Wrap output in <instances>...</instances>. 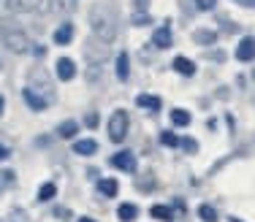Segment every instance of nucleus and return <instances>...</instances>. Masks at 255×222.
<instances>
[{"mask_svg": "<svg viewBox=\"0 0 255 222\" xmlns=\"http://www.w3.org/2000/svg\"><path fill=\"white\" fill-rule=\"evenodd\" d=\"M87 125H90V128H95V125H98V114H87Z\"/></svg>", "mask_w": 255, "mask_h": 222, "instance_id": "bb28decb", "label": "nucleus"}, {"mask_svg": "<svg viewBox=\"0 0 255 222\" xmlns=\"http://www.w3.org/2000/svg\"><path fill=\"white\" fill-rule=\"evenodd\" d=\"M193 41H196V44H215L217 35H215V30H196V33H193Z\"/></svg>", "mask_w": 255, "mask_h": 222, "instance_id": "f3484780", "label": "nucleus"}, {"mask_svg": "<svg viewBox=\"0 0 255 222\" xmlns=\"http://www.w3.org/2000/svg\"><path fill=\"white\" fill-rule=\"evenodd\" d=\"M149 214H152L155 220H168V222L174 220V212L168 206H152V209H149Z\"/></svg>", "mask_w": 255, "mask_h": 222, "instance_id": "6ab92c4d", "label": "nucleus"}, {"mask_svg": "<svg viewBox=\"0 0 255 222\" xmlns=\"http://www.w3.org/2000/svg\"><path fill=\"white\" fill-rule=\"evenodd\" d=\"M136 103L147 111H160V98H155V95H138Z\"/></svg>", "mask_w": 255, "mask_h": 222, "instance_id": "ddd939ff", "label": "nucleus"}, {"mask_svg": "<svg viewBox=\"0 0 255 222\" xmlns=\"http://www.w3.org/2000/svg\"><path fill=\"white\" fill-rule=\"evenodd\" d=\"M128 76H130V63H128V55L123 52V55L117 57V79L128 81Z\"/></svg>", "mask_w": 255, "mask_h": 222, "instance_id": "2eb2a0df", "label": "nucleus"}, {"mask_svg": "<svg viewBox=\"0 0 255 222\" xmlns=\"http://www.w3.org/2000/svg\"><path fill=\"white\" fill-rule=\"evenodd\" d=\"M54 68H57V79H63V81H71L76 76V65H74V60H68V57H60Z\"/></svg>", "mask_w": 255, "mask_h": 222, "instance_id": "39448f33", "label": "nucleus"}, {"mask_svg": "<svg viewBox=\"0 0 255 222\" xmlns=\"http://www.w3.org/2000/svg\"><path fill=\"white\" fill-rule=\"evenodd\" d=\"M198 217H201L204 222H217V212H215L212 206H206V203H204V206L198 209Z\"/></svg>", "mask_w": 255, "mask_h": 222, "instance_id": "4be33fe9", "label": "nucleus"}, {"mask_svg": "<svg viewBox=\"0 0 255 222\" xmlns=\"http://www.w3.org/2000/svg\"><path fill=\"white\" fill-rule=\"evenodd\" d=\"M41 0H8V11H14V14H27V11H33L35 5H38Z\"/></svg>", "mask_w": 255, "mask_h": 222, "instance_id": "1a4fd4ad", "label": "nucleus"}, {"mask_svg": "<svg viewBox=\"0 0 255 222\" xmlns=\"http://www.w3.org/2000/svg\"><path fill=\"white\" fill-rule=\"evenodd\" d=\"M253 55H255V44H253L250 35H247V38H242L239 49H236V60H239V63H250Z\"/></svg>", "mask_w": 255, "mask_h": 222, "instance_id": "0eeeda50", "label": "nucleus"}, {"mask_svg": "<svg viewBox=\"0 0 255 222\" xmlns=\"http://www.w3.org/2000/svg\"><path fill=\"white\" fill-rule=\"evenodd\" d=\"M231 222H242V220H236V217H231Z\"/></svg>", "mask_w": 255, "mask_h": 222, "instance_id": "473e14b6", "label": "nucleus"}, {"mask_svg": "<svg viewBox=\"0 0 255 222\" xmlns=\"http://www.w3.org/2000/svg\"><path fill=\"white\" fill-rule=\"evenodd\" d=\"M174 71L182 74V76H193V74H196V63H190L187 57H177V60H174Z\"/></svg>", "mask_w": 255, "mask_h": 222, "instance_id": "f8f14e48", "label": "nucleus"}, {"mask_svg": "<svg viewBox=\"0 0 255 222\" xmlns=\"http://www.w3.org/2000/svg\"><path fill=\"white\" fill-rule=\"evenodd\" d=\"M236 3H242L245 8H250V5H253V0H236Z\"/></svg>", "mask_w": 255, "mask_h": 222, "instance_id": "c756f323", "label": "nucleus"}, {"mask_svg": "<svg viewBox=\"0 0 255 222\" xmlns=\"http://www.w3.org/2000/svg\"><path fill=\"white\" fill-rule=\"evenodd\" d=\"M117 217L123 220V222H133V220L138 217V209L133 206V203H123V206L117 209Z\"/></svg>", "mask_w": 255, "mask_h": 222, "instance_id": "4468645a", "label": "nucleus"}, {"mask_svg": "<svg viewBox=\"0 0 255 222\" xmlns=\"http://www.w3.org/2000/svg\"><path fill=\"white\" fill-rule=\"evenodd\" d=\"M128 125H130V122H128V111H114L112 119H109V139H112L114 144L125 141Z\"/></svg>", "mask_w": 255, "mask_h": 222, "instance_id": "7ed1b4c3", "label": "nucleus"}, {"mask_svg": "<svg viewBox=\"0 0 255 222\" xmlns=\"http://www.w3.org/2000/svg\"><path fill=\"white\" fill-rule=\"evenodd\" d=\"M147 22H149V16H144V14H138V16H136V19H133V25H147Z\"/></svg>", "mask_w": 255, "mask_h": 222, "instance_id": "cd10ccee", "label": "nucleus"}, {"mask_svg": "<svg viewBox=\"0 0 255 222\" xmlns=\"http://www.w3.org/2000/svg\"><path fill=\"white\" fill-rule=\"evenodd\" d=\"M79 222H95V220H90V217H82V220H79Z\"/></svg>", "mask_w": 255, "mask_h": 222, "instance_id": "2f4dec72", "label": "nucleus"}, {"mask_svg": "<svg viewBox=\"0 0 255 222\" xmlns=\"http://www.w3.org/2000/svg\"><path fill=\"white\" fill-rule=\"evenodd\" d=\"M22 98H25V103H27L33 111H44L46 106H49V103H46V100L41 98L38 92H33V89H22Z\"/></svg>", "mask_w": 255, "mask_h": 222, "instance_id": "6e6552de", "label": "nucleus"}, {"mask_svg": "<svg viewBox=\"0 0 255 222\" xmlns=\"http://www.w3.org/2000/svg\"><path fill=\"white\" fill-rule=\"evenodd\" d=\"M196 5H198L201 11H212V8L217 5V0H196Z\"/></svg>", "mask_w": 255, "mask_h": 222, "instance_id": "b1692460", "label": "nucleus"}, {"mask_svg": "<svg viewBox=\"0 0 255 222\" xmlns=\"http://www.w3.org/2000/svg\"><path fill=\"white\" fill-rule=\"evenodd\" d=\"M112 165L117 168V171L133 173V171H136V157H133L130 152H117V154L112 157Z\"/></svg>", "mask_w": 255, "mask_h": 222, "instance_id": "20e7f679", "label": "nucleus"}, {"mask_svg": "<svg viewBox=\"0 0 255 222\" xmlns=\"http://www.w3.org/2000/svg\"><path fill=\"white\" fill-rule=\"evenodd\" d=\"M182 149H185V152H198V141L185 139V141H182Z\"/></svg>", "mask_w": 255, "mask_h": 222, "instance_id": "393cba45", "label": "nucleus"}, {"mask_svg": "<svg viewBox=\"0 0 255 222\" xmlns=\"http://www.w3.org/2000/svg\"><path fill=\"white\" fill-rule=\"evenodd\" d=\"M171 125H177V128L190 125V114H187L185 109H174V111H171Z\"/></svg>", "mask_w": 255, "mask_h": 222, "instance_id": "a211bd4d", "label": "nucleus"}, {"mask_svg": "<svg viewBox=\"0 0 255 222\" xmlns=\"http://www.w3.org/2000/svg\"><path fill=\"white\" fill-rule=\"evenodd\" d=\"M71 38H74V25H71V22H63V25L57 27V33H54V44L65 46V44H71Z\"/></svg>", "mask_w": 255, "mask_h": 222, "instance_id": "9d476101", "label": "nucleus"}, {"mask_svg": "<svg viewBox=\"0 0 255 222\" xmlns=\"http://www.w3.org/2000/svg\"><path fill=\"white\" fill-rule=\"evenodd\" d=\"M3 106H5V100H3V95H0V114H3Z\"/></svg>", "mask_w": 255, "mask_h": 222, "instance_id": "7c9ffc66", "label": "nucleus"}, {"mask_svg": "<svg viewBox=\"0 0 255 222\" xmlns=\"http://www.w3.org/2000/svg\"><path fill=\"white\" fill-rule=\"evenodd\" d=\"M76 130H79V125L68 119V122H63V125H60V139H74V136H76Z\"/></svg>", "mask_w": 255, "mask_h": 222, "instance_id": "412c9836", "label": "nucleus"}, {"mask_svg": "<svg viewBox=\"0 0 255 222\" xmlns=\"http://www.w3.org/2000/svg\"><path fill=\"white\" fill-rule=\"evenodd\" d=\"M27 89H33V92H44V100H46V103H52V100H54V89H52L49 76H46L44 71H38V68L30 71V87H27Z\"/></svg>", "mask_w": 255, "mask_h": 222, "instance_id": "f03ea898", "label": "nucleus"}, {"mask_svg": "<svg viewBox=\"0 0 255 222\" xmlns=\"http://www.w3.org/2000/svg\"><path fill=\"white\" fill-rule=\"evenodd\" d=\"M0 38H3V44L11 52H27V46H30L25 30H19V25H11L8 19L0 22Z\"/></svg>", "mask_w": 255, "mask_h": 222, "instance_id": "f257e3e1", "label": "nucleus"}, {"mask_svg": "<svg viewBox=\"0 0 255 222\" xmlns=\"http://www.w3.org/2000/svg\"><path fill=\"white\" fill-rule=\"evenodd\" d=\"M160 144H163V147H177L179 139H177L174 133H163V136H160Z\"/></svg>", "mask_w": 255, "mask_h": 222, "instance_id": "5701e85b", "label": "nucleus"}, {"mask_svg": "<svg viewBox=\"0 0 255 222\" xmlns=\"http://www.w3.org/2000/svg\"><path fill=\"white\" fill-rule=\"evenodd\" d=\"M54 195H57V187H54L52 182L41 184V190H38V201H52Z\"/></svg>", "mask_w": 255, "mask_h": 222, "instance_id": "aec40b11", "label": "nucleus"}, {"mask_svg": "<svg viewBox=\"0 0 255 222\" xmlns=\"http://www.w3.org/2000/svg\"><path fill=\"white\" fill-rule=\"evenodd\" d=\"M98 193L106 195V198H114V195H117V182H114V179H101V182H98Z\"/></svg>", "mask_w": 255, "mask_h": 222, "instance_id": "dca6fc26", "label": "nucleus"}, {"mask_svg": "<svg viewBox=\"0 0 255 222\" xmlns=\"http://www.w3.org/2000/svg\"><path fill=\"white\" fill-rule=\"evenodd\" d=\"M5 157H8V149H5L3 144H0V160H5Z\"/></svg>", "mask_w": 255, "mask_h": 222, "instance_id": "c85d7f7f", "label": "nucleus"}, {"mask_svg": "<svg viewBox=\"0 0 255 222\" xmlns=\"http://www.w3.org/2000/svg\"><path fill=\"white\" fill-rule=\"evenodd\" d=\"M74 152H76V154H84V157H90V154H95V152H98V144H95L93 139L76 141V144H74Z\"/></svg>", "mask_w": 255, "mask_h": 222, "instance_id": "9b49d317", "label": "nucleus"}, {"mask_svg": "<svg viewBox=\"0 0 255 222\" xmlns=\"http://www.w3.org/2000/svg\"><path fill=\"white\" fill-rule=\"evenodd\" d=\"M54 217H57V220H68V217H71V209L57 206V209H54Z\"/></svg>", "mask_w": 255, "mask_h": 222, "instance_id": "a878e982", "label": "nucleus"}, {"mask_svg": "<svg viewBox=\"0 0 255 222\" xmlns=\"http://www.w3.org/2000/svg\"><path fill=\"white\" fill-rule=\"evenodd\" d=\"M152 44L157 46V49H168V46H171V27L168 25H160L152 33Z\"/></svg>", "mask_w": 255, "mask_h": 222, "instance_id": "423d86ee", "label": "nucleus"}]
</instances>
